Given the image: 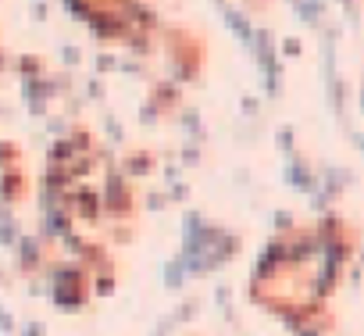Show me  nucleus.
I'll use <instances>...</instances> for the list:
<instances>
[{
    "instance_id": "nucleus-1",
    "label": "nucleus",
    "mask_w": 364,
    "mask_h": 336,
    "mask_svg": "<svg viewBox=\"0 0 364 336\" xmlns=\"http://www.w3.org/2000/svg\"><path fill=\"white\" fill-rule=\"evenodd\" d=\"M68 4H72L90 26H97V33L118 36V40L129 33L132 19H139V11H136L132 0H68Z\"/></svg>"
}]
</instances>
